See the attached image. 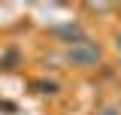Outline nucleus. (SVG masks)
<instances>
[{
  "label": "nucleus",
  "instance_id": "1",
  "mask_svg": "<svg viewBox=\"0 0 121 115\" xmlns=\"http://www.w3.org/2000/svg\"><path fill=\"white\" fill-rule=\"evenodd\" d=\"M97 58H100V49L91 45V43H73V49H70V61L79 64V67H88Z\"/></svg>",
  "mask_w": 121,
  "mask_h": 115
},
{
  "label": "nucleus",
  "instance_id": "2",
  "mask_svg": "<svg viewBox=\"0 0 121 115\" xmlns=\"http://www.w3.org/2000/svg\"><path fill=\"white\" fill-rule=\"evenodd\" d=\"M100 115H115V112H112V109H106V112H100Z\"/></svg>",
  "mask_w": 121,
  "mask_h": 115
}]
</instances>
